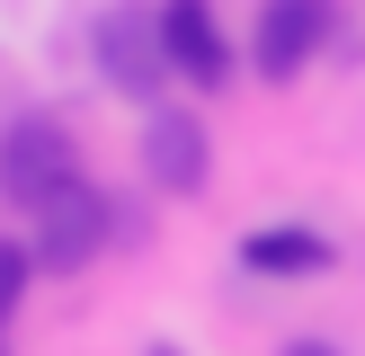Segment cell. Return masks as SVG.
Listing matches in <instances>:
<instances>
[{
  "instance_id": "5b68a950",
  "label": "cell",
  "mask_w": 365,
  "mask_h": 356,
  "mask_svg": "<svg viewBox=\"0 0 365 356\" xmlns=\"http://www.w3.org/2000/svg\"><path fill=\"white\" fill-rule=\"evenodd\" d=\"M98 71H107L116 89H134V98H152V89L170 80V45H160V18H134V9L98 18Z\"/></svg>"
},
{
  "instance_id": "8fae6325",
  "label": "cell",
  "mask_w": 365,
  "mask_h": 356,
  "mask_svg": "<svg viewBox=\"0 0 365 356\" xmlns=\"http://www.w3.org/2000/svg\"><path fill=\"white\" fill-rule=\"evenodd\" d=\"M0 356H9V347H0Z\"/></svg>"
},
{
  "instance_id": "ba28073f",
  "label": "cell",
  "mask_w": 365,
  "mask_h": 356,
  "mask_svg": "<svg viewBox=\"0 0 365 356\" xmlns=\"http://www.w3.org/2000/svg\"><path fill=\"white\" fill-rule=\"evenodd\" d=\"M18 294H27V249H18V241H0V320L18 312Z\"/></svg>"
},
{
  "instance_id": "3957f363",
  "label": "cell",
  "mask_w": 365,
  "mask_h": 356,
  "mask_svg": "<svg viewBox=\"0 0 365 356\" xmlns=\"http://www.w3.org/2000/svg\"><path fill=\"white\" fill-rule=\"evenodd\" d=\"M330 36H339L330 0H259V27H250V63H259L267 80H294V71L312 63Z\"/></svg>"
},
{
  "instance_id": "30bf717a",
  "label": "cell",
  "mask_w": 365,
  "mask_h": 356,
  "mask_svg": "<svg viewBox=\"0 0 365 356\" xmlns=\"http://www.w3.org/2000/svg\"><path fill=\"white\" fill-rule=\"evenodd\" d=\"M152 356H178V347H152Z\"/></svg>"
},
{
  "instance_id": "7a4b0ae2",
  "label": "cell",
  "mask_w": 365,
  "mask_h": 356,
  "mask_svg": "<svg viewBox=\"0 0 365 356\" xmlns=\"http://www.w3.org/2000/svg\"><path fill=\"white\" fill-rule=\"evenodd\" d=\"M107 231H116V205H107L89 178H71V187H53L45 205H36V258L45 267H89L107 249Z\"/></svg>"
},
{
  "instance_id": "9c48e42d",
  "label": "cell",
  "mask_w": 365,
  "mask_h": 356,
  "mask_svg": "<svg viewBox=\"0 0 365 356\" xmlns=\"http://www.w3.org/2000/svg\"><path fill=\"white\" fill-rule=\"evenodd\" d=\"M285 356H339V347H330V338H294Z\"/></svg>"
},
{
  "instance_id": "52a82bcc",
  "label": "cell",
  "mask_w": 365,
  "mask_h": 356,
  "mask_svg": "<svg viewBox=\"0 0 365 356\" xmlns=\"http://www.w3.org/2000/svg\"><path fill=\"white\" fill-rule=\"evenodd\" d=\"M339 249H330V231H312V223H259V231H241V267L250 276H321Z\"/></svg>"
},
{
  "instance_id": "6da1fadb",
  "label": "cell",
  "mask_w": 365,
  "mask_h": 356,
  "mask_svg": "<svg viewBox=\"0 0 365 356\" xmlns=\"http://www.w3.org/2000/svg\"><path fill=\"white\" fill-rule=\"evenodd\" d=\"M71 178H81V152H71V134L53 116H18L9 134H0V196H9V205H45L53 187H71Z\"/></svg>"
},
{
  "instance_id": "8992f818",
  "label": "cell",
  "mask_w": 365,
  "mask_h": 356,
  "mask_svg": "<svg viewBox=\"0 0 365 356\" xmlns=\"http://www.w3.org/2000/svg\"><path fill=\"white\" fill-rule=\"evenodd\" d=\"M143 160H152L160 187L196 196V187H205V125H196L187 107H152V125H143Z\"/></svg>"
},
{
  "instance_id": "277c9868",
  "label": "cell",
  "mask_w": 365,
  "mask_h": 356,
  "mask_svg": "<svg viewBox=\"0 0 365 356\" xmlns=\"http://www.w3.org/2000/svg\"><path fill=\"white\" fill-rule=\"evenodd\" d=\"M160 45H170V71L178 80H196V89H214L232 71V36H223V18H214V0H160Z\"/></svg>"
}]
</instances>
